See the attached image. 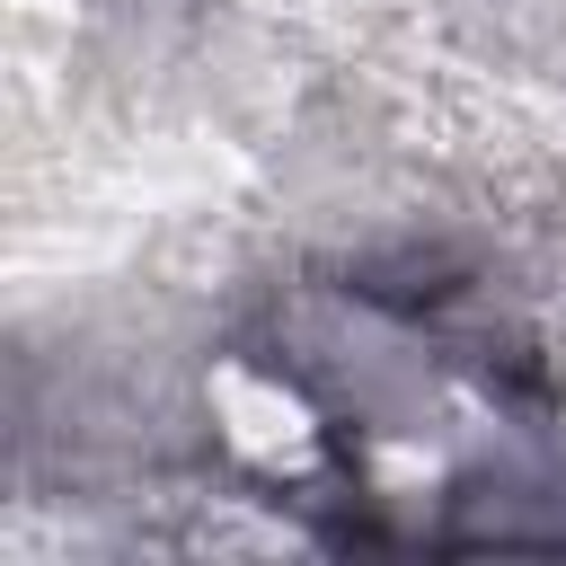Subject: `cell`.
Listing matches in <instances>:
<instances>
[{
  "instance_id": "1",
  "label": "cell",
  "mask_w": 566,
  "mask_h": 566,
  "mask_svg": "<svg viewBox=\"0 0 566 566\" xmlns=\"http://www.w3.org/2000/svg\"><path fill=\"white\" fill-rule=\"evenodd\" d=\"M133 9H186V0H133Z\"/></svg>"
}]
</instances>
